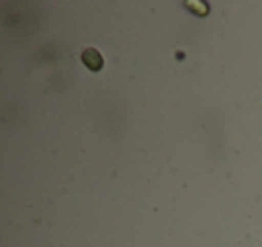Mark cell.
<instances>
[{"instance_id":"cell-1","label":"cell","mask_w":262,"mask_h":247,"mask_svg":"<svg viewBox=\"0 0 262 247\" xmlns=\"http://www.w3.org/2000/svg\"><path fill=\"white\" fill-rule=\"evenodd\" d=\"M81 60L83 64L89 68V70H93V72H98L102 68V64H104V58H102V54L95 47H87V49L83 50Z\"/></svg>"}]
</instances>
